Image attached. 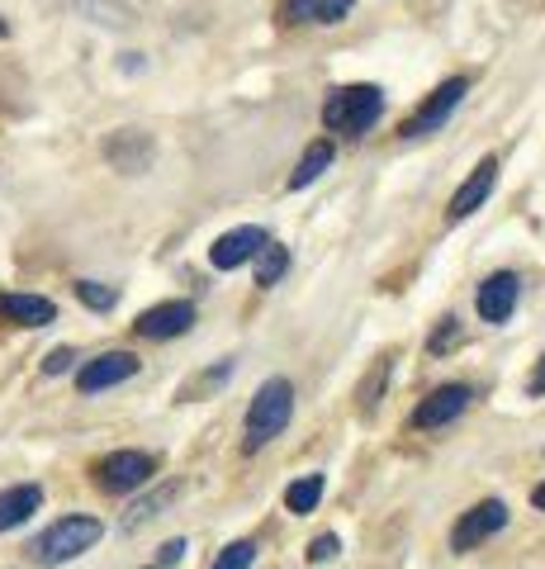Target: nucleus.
I'll return each instance as SVG.
<instances>
[{
	"label": "nucleus",
	"instance_id": "30",
	"mask_svg": "<svg viewBox=\"0 0 545 569\" xmlns=\"http://www.w3.org/2000/svg\"><path fill=\"white\" fill-rule=\"evenodd\" d=\"M148 569H157V565H148Z\"/></svg>",
	"mask_w": 545,
	"mask_h": 569
},
{
	"label": "nucleus",
	"instance_id": "2",
	"mask_svg": "<svg viewBox=\"0 0 545 569\" xmlns=\"http://www.w3.org/2000/svg\"><path fill=\"white\" fill-rule=\"evenodd\" d=\"M380 114H384V91L371 81L337 86V91H327V100H323V129L342 133V138H365L380 123Z\"/></svg>",
	"mask_w": 545,
	"mask_h": 569
},
{
	"label": "nucleus",
	"instance_id": "17",
	"mask_svg": "<svg viewBox=\"0 0 545 569\" xmlns=\"http://www.w3.org/2000/svg\"><path fill=\"white\" fill-rule=\"evenodd\" d=\"M390 370H394V351H384L380 361L371 366V376H365L361 385H356V413L371 422L375 413H380V403H384V389H390Z\"/></svg>",
	"mask_w": 545,
	"mask_h": 569
},
{
	"label": "nucleus",
	"instance_id": "9",
	"mask_svg": "<svg viewBox=\"0 0 545 569\" xmlns=\"http://www.w3.org/2000/svg\"><path fill=\"white\" fill-rule=\"evenodd\" d=\"M195 305L190 299H166V305H152L138 313V323L133 332L138 337H148V342H171V337H185L190 328H195Z\"/></svg>",
	"mask_w": 545,
	"mask_h": 569
},
{
	"label": "nucleus",
	"instance_id": "23",
	"mask_svg": "<svg viewBox=\"0 0 545 569\" xmlns=\"http://www.w3.org/2000/svg\"><path fill=\"white\" fill-rule=\"evenodd\" d=\"M77 299L85 309H95V313H110L119 305V290L114 284H100V280H77Z\"/></svg>",
	"mask_w": 545,
	"mask_h": 569
},
{
	"label": "nucleus",
	"instance_id": "16",
	"mask_svg": "<svg viewBox=\"0 0 545 569\" xmlns=\"http://www.w3.org/2000/svg\"><path fill=\"white\" fill-rule=\"evenodd\" d=\"M39 508H43V489L39 485H10V489H0V531L24 527Z\"/></svg>",
	"mask_w": 545,
	"mask_h": 569
},
{
	"label": "nucleus",
	"instance_id": "1",
	"mask_svg": "<svg viewBox=\"0 0 545 569\" xmlns=\"http://www.w3.org/2000/svg\"><path fill=\"white\" fill-rule=\"evenodd\" d=\"M290 418H294V385L285 376L261 380V389L252 395L248 418H242V451H248V456L266 451L271 441L290 427Z\"/></svg>",
	"mask_w": 545,
	"mask_h": 569
},
{
	"label": "nucleus",
	"instance_id": "26",
	"mask_svg": "<svg viewBox=\"0 0 545 569\" xmlns=\"http://www.w3.org/2000/svg\"><path fill=\"white\" fill-rule=\"evenodd\" d=\"M185 537H171V541H162L157 546V569H171V565H181L185 560Z\"/></svg>",
	"mask_w": 545,
	"mask_h": 569
},
{
	"label": "nucleus",
	"instance_id": "29",
	"mask_svg": "<svg viewBox=\"0 0 545 569\" xmlns=\"http://www.w3.org/2000/svg\"><path fill=\"white\" fill-rule=\"evenodd\" d=\"M532 508H536V512H545V485H536V489H532Z\"/></svg>",
	"mask_w": 545,
	"mask_h": 569
},
{
	"label": "nucleus",
	"instance_id": "25",
	"mask_svg": "<svg viewBox=\"0 0 545 569\" xmlns=\"http://www.w3.org/2000/svg\"><path fill=\"white\" fill-rule=\"evenodd\" d=\"M337 556H342V537H337V531H319V537L309 541V550H304L309 565H327V560H337Z\"/></svg>",
	"mask_w": 545,
	"mask_h": 569
},
{
	"label": "nucleus",
	"instance_id": "12",
	"mask_svg": "<svg viewBox=\"0 0 545 569\" xmlns=\"http://www.w3.org/2000/svg\"><path fill=\"white\" fill-rule=\"evenodd\" d=\"M152 138L143 129H119L110 133V142H104V157H110V167L114 171H124V176H143L152 167Z\"/></svg>",
	"mask_w": 545,
	"mask_h": 569
},
{
	"label": "nucleus",
	"instance_id": "3",
	"mask_svg": "<svg viewBox=\"0 0 545 569\" xmlns=\"http://www.w3.org/2000/svg\"><path fill=\"white\" fill-rule=\"evenodd\" d=\"M100 537H104V522L100 518H91V512H67V518H58L48 531H39L29 550H33V560L52 569V565L81 560Z\"/></svg>",
	"mask_w": 545,
	"mask_h": 569
},
{
	"label": "nucleus",
	"instance_id": "19",
	"mask_svg": "<svg viewBox=\"0 0 545 569\" xmlns=\"http://www.w3.org/2000/svg\"><path fill=\"white\" fill-rule=\"evenodd\" d=\"M323 489H327V479L319 470L299 475V479H290V489H285V508L294 512V518H309V512H319Z\"/></svg>",
	"mask_w": 545,
	"mask_h": 569
},
{
	"label": "nucleus",
	"instance_id": "22",
	"mask_svg": "<svg viewBox=\"0 0 545 569\" xmlns=\"http://www.w3.org/2000/svg\"><path fill=\"white\" fill-rule=\"evenodd\" d=\"M252 560H256V541H252V537H238V541H228V546L219 550L209 569H252Z\"/></svg>",
	"mask_w": 545,
	"mask_h": 569
},
{
	"label": "nucleus",
	"instance_id": "11",
	"mask_svg": "<svg viewBox=\"0 0 545 569\" xmlns=\"http://www.w3.org/2000/svg\"><path fill=\"white\" fill-rule=\"evenodd\" d=\"M266 242H271V233L266 228H256V223L228 228V233L209 247V266H214V271H238V266H248Z\"/></svg>",
	"mask_w": 545,
	"mask_h": 569
},
{
	"label": "nucleus",
	"instance_id": "10",
	"mask_svg": "<svg viewBox=\"0 0 545 569\" xmlns=\"http://www.w3.org/2000/svg\"><path fill=\"white\" fill-rule=\"evenodd\" d=\"M138 376V356L133 351H100L95 361H85L77 370V389L81 395H104V389L124 385Z\"/></svg>",
	"mask_w": 545,
	"mask_h": 569
},
{
	"label": "nucleus",
	"instance_id": "4",
	"mask_svg": "<svg viewBox=\"0 0 545 569\" xmlns=\"http://www.w3.org/2000/svg\"><path fill=\"white\" fill-rule=\"evenodd\" d=\"M507 503L503 498H480V503H470L465 512H461V522L451 527V550L455 556H470V550H480L484 541H494L498 531L507 527Z\"/></svg>",
	"mask_w": 545,
	"mask_h": 569
},
{
	"label": "nucleus",
	"instance_id": "7",
	"mask_svg": "<svg viewBox=\"0 0 545 569\" xmlns=\"http://www.w3.org/2000/svg\"><path fill=\"white\" fill-rule=\"evenodd\" d=\"M470 403H474V385H465V380L436 385L432 395L413 408V432H442L455 418H465Z\"/></svg>",
	"mask_w": 545,
	"mask_h": 569
},
{
	"label": "nucleus",
	"instance_id": "8",
	"mask_svg": "<svg viewBox=\"0 0 545 569\" xmlns=\"http://www.w3.org/2000/svg\"><path fill=\"white\" fill-rule=\"evenodd\" d=\"M517 299H522V276L517 271H494V276L480 280V290H474V313H480L488 328H503L507 318H513Z\"/></svg>",
	"mask_w": 545,
	"mask_h": 569
},
{
	"label": "nucleus",
	"instance_id": "28",
	"mask_svg": "<svg viewBox=\"0 0 545 569\" xmlns=\"http://www.w3.org/2000/svg\"><path fill=\"white\" fill-rule=\"evenodd\" d=\"M526 395H532V399L545 395V351H541V361H536V370H532V385H526Z\"/></svg>",
	"mask_w": 545,
	"mask_h": 569
},
{
	"label": "nucleus",
	"instance_id": "27",
	"mask_svg": "<svg viewBox=\"0 0 545 569\" xmlns=\"http://www.w3.org/2000/svg\"><path fill=\"white\" fill-rule=\"evenodd\" d=\"M72 361H77L72 347H52V351L43 356V376H62V370H72Z\"/></svg>",
	"mask_w": 545,
	"mask_h": 569
},
{
	"label": "nucleus",
	"instance_id": "13",
	"mask_svg": "<svg viewBox=\"0 0 545 569\" xmlns=\"http://www.w3.org/2000/svg\"><path fill=\"white\" fill-rule=\"evenodd\" d=\"M494 186H498V157H484V162L465 176V186L451 194V219H455V223L470 219V213L480 209L488 194H494Z\"/></svg>",
	"mask_w": 545,
	"mask_h": 569
},
{
	"label": "nucleus",
	"instance_id": "20",
	"mask_svg": "<svg viewBox=\"0 0 545 569\" xmlns=\"http://www.w3.org/2000/svg\"><path fill=\"white\" fill-rule=\"evenodd\" d=\"M175 493H181V485H175V479H171V485H162V489L143 493V498H138V503L124 512V531H138V527H148L152 518H162V508L171 503Z\"/></svg>",
	"mask_w": 545,
	"mask_h": 569
},
{
	"label": "nucleus",
	"instance_id": "14",
	"mask_svg": "<svg viewBox=\"0 0 545 569\" xmlns=\"http://www.w3.org/2000/svg\"><path fill=\"white\" fill-rule=\"evenodd\" d=\"M0 318L14 328H48L52 318H58V305L43 295H10L0 290Z\"/></svg>",
	"mask_w": 545,
	"mask_h": 569
},
{
	"label": "nucleus",
	"instance_id": "18",
	"mask_svg": "<svg viewBox=\"0 0 545 569\" xmlns=\"http://www.w3.org/2000/svg\"><path fill=\"white\" fill-rule=\"evenodd\" d=\"M337 162V148H332V138H319V142H309L304 148V157H299V167H294V176H290V190H309L319 176Z\"/></svg>",
	"mask_w": 545,
	"mask_h": 569
},
{
	"label": "nucleus",
	"instance_id": "15",
	"mask_svg": "<svg viewBox=\"0 0 545 569\" xmlns=\"http://www.w3.org/2000/svg\"><path fill=\"white\" fill-rule=\"evenodd\" d=\"M356 0H280L285 24H342Z\"/></svg>",
	"mask_w": 545,
	"mask_h": 569
},
{
	"label": "nucleus",
	"instance_id": "21",
	"mask_svg": "<svg viewBox=\"0 0 545 569\" xmlns=\"http://www.w3.org/2000/svg\"><path fill=\"white\" fill-rule=\"evenodd\" d=\"M285 271H290V247H280L271 238L256 252V284H266V290H271V284H280V276H285Z\"/></svg>",
	"mask_w": 545,
	"mask_h": 569
},
{
	"label": "nucleus",
	"instance_id": "24",
	"mask_svg": "<svg viewBox=\"0 0 545 569\" xmlns=\"http://www.w3.org/2000/svg\"><path fill=\"white\" fill-rule=\"evenodd\" d=\"M455 347H461V318L446 313L442 323L432 328V337H427V356H451Z\"/></svg>",
	"mask_w": 545,
	"mask_h": 569
},
{
	"label": "nucleus",
	"instance_id": "5",
	"mask_svg": "<svg viewBox=\"0 0 545 569\" xmlns=\"http://www.w3.org/2000/svg\"><path fill=\"white\" fill-rule=\"evenodd\" d=\"M91 475H95V485L104 493H138L143 485H152L157 456H148V451H110V456L95 460Z\"/></svg>",
	"mask_w": 545,
	"mask_h": 569
},
{
	"label": "nucleus",
	"instance_id": "6",
	"mask_svg": "<svg viewBox=\"0 0 545 569\" xmlns=\"http://www.w3.org/2000/svg\"><path fill=\"white\" fill-rule=\"evenodd\" d=\"M470 96V77H451V81H442V86H436V91L427 96V100H422L417 104V114L408 119V123H403V138H427V133H442L446 129V123H451V114L455 110H461V100Z\"/></svg>",
	"mask_w": 545,
	"mask_h": 569
}]
</instances>
